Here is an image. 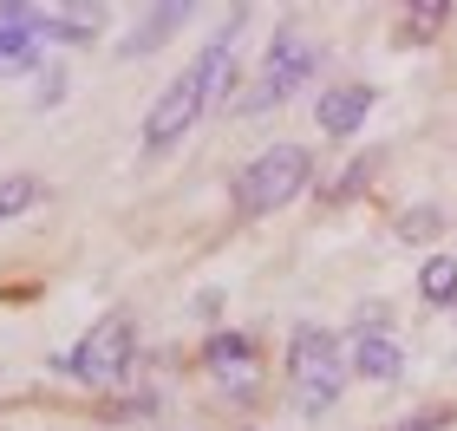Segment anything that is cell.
Masks as SVG:
<instances>
[{
	"label": "cell",
	"mask_w": 457,
	"mask_h": 431,
	"mask_svg": "<svg viewBox=\"0 0 457 431\" xmlns=\"http://www.w3.org/2000/svg\"><path fill=\"white\" fill-rule=\"evenodd\" d=\"M236 33H242V13L228 20V27H222L203 53H196V66H183L170 86L157 92L151 118H144V144H151V151H170V144L190 131L203 112L228 98V86H236Z\"/></svg>",
	"instance_id": "obj_1"
},
{
	"label": "cell",
	"mask_w": 457,
	"mask_h": 431,
	"mask_svg": "<svg viewBox=\"0 0 457 431\" xmlns=\"http://www.w3.org/2000/svg\"><path fill=\"white\" fill-rule=\"evenodd\" d=\"M287 379H295L301 412H327L346 385V340H334L327 327H301L287 346Z\"/></svg>",
	"instance_id": "obj_2"
},
{
	"label": "cell",
	"mask_w": 457,
	"mask_h": 431,
	"mask_svg": "<svg viewBox=\"0 0 457 431\" xmlns=\"http://www.w3.org/2000/svg\"><path fill=\"white\" fill-rule=\"evenodd\" d=\"M307 151H295V144H268V151L248 163V170L236 177V210L242 216H268L281 210V203H295L307 190Z\"/></svg>",
	"instance_id": "obj_3"
},
{
	"label": "cell",
	"mask_w": 457,
	"mask_h": 431,
	"mask_svg": "<svg viewBox=\"0 0 457 431\" xmlns=\"http://www.w3.org/2000/svg\"><path fill=\"white\" fill-rule=\"evenodd\" d=\"M320 72V53L301 39V27H281L275 33V46H268V59H262V86L242 98V112H268V105H287L307 79Z\"/></svg>",
	"instance_id": "obj_4"
},
{
	"label": "cell",
	"mask_w": 457,
	"mask_h": 431,
	"mask_svg": "<svg viewBox=\"0 0 457 431\" xmlns=\"http://www.w3.org/2000/svg\"><path fill=\"white\" fill-rule=\"evenodd\" d=\"M72 373L86 379L92 393H112V385L131 373V327L124 320H98L86 334V346L72 353Z\"/></svg>",
	"instance_id": "obj_5"
},
{
	"label": "cell",
	"mask_w": 457,
	"mask_h": 431,
	"mask_svg": "<svg viewBox=\"0 0 457 431\" xmlns=\"http://www.w3.org/2000/svg\"><path fill=\"white\" fill-rule=\"evenodd\" d=\"M203 360H210V373L222 379L228 399H255L262 393V353L248 334H216L210 346H203Z\"/></svg>",
	"instance_id": "obj_6"
},
{
	"label": "cell",
	"mask_w": 457,
	"mask_h": 431,
	"mask_svg": "<svg viewBox=\"0 0 457 431\" xmlns=\"http://www.w3.org/2000/svg\"><path fill=\"white\" fill-rule=\"evenodd\" d=\"M346 366L366 373V379H379V385H392L405 373V353H399V340H392L386 327H360V334L346 340Z\"/></svg>",
	"instance_id": "obj_7"
},
{
	"label": "cell",
	"mask_w": 457,
	"mask_h": 431,
	"mask_svg": "<svg viewBox=\"0 0 457 431\" xmlns=\"http://www.w3.org/2000/svg\"><path fill=\"white\" fill-rule=\"evenodd\" d=\"M33 53H39V27H33V7H0V72H20V66H33Z\"/></svg>",
	"instance_id": "obj_8"
},
{
	"label": "cell",
	"mask_w": 457,
	"mask_h": 431,
	"mask_svg": "<svg viewBox=\"0 0 457 431\" xmlns=\"http://www.w3.org/2000/svg\"><path fill=\"white\" fill-rule=\"evenodd\" d=\"M366 112H372V92H366V86H334V92H320V131H334V137L360 131Z\"/></svg>",
	"instance_id": "obj_9"
},
{
	"label": "cell",
	"mask_w": 457,
	"mask_h": 431,
	"mask_svg": "<svg viewBox=\"0 0 457 431\" xmlns=\"http://www.w3.org/2000/svg\"><path fill=\"white\" fill-rule=\"evenodd\" d=\"M419 294H425V307H457V261L451 255H431L419 269Z\"/></svg>",
	"instance_id": "obj_10"
},
{
	"label": "cell",
	"mask_w": 457,
	"mask_h": 431,
	"mask_svg": "<svg viewBox=\"0 0 457 431\" xmlns=\"http://www.w3.org/2000/svg\"><path fill=\"white\" fill-rule=\"evenodd\" d=\"M183 20H190V7H183V0H170V7H151V13H144V33H137V39H131V46H124V53H144V46H151V39L177 33Z\"/></svg>",
	"instance_id": "obj_11"
},
{
	"label": "cell",
	"mask_w": 457,
	"mask_h": 431,
	"mask_svg": "<svg viewBox=\"0 0 457 431\" xmlns=\"http://www.w3.org/2000/svg\"><path fill=\"white\" fill-rule=\"evenodd\" d=\"M39 203V177H7L0 183V222H13L20 210H33Z\"/></svg>",
	"instance_id": "obj_12"
},
{
	"label": "cell",
	"mask_w": 457,
	"mask_h": 431,
	"mask_svg": "<svg viewBox=\"0 0 457 431\" xmlns=\"http://www.w3.org/2000/svg\"><path fill=\"white\" fill-rule=\"evenodd\" d=\"M438 20H445V7H438V0H431V7H411V27H419V33H431Z\"/></svg>",
	"instance_id": "obj_13"
}]
</instances>
